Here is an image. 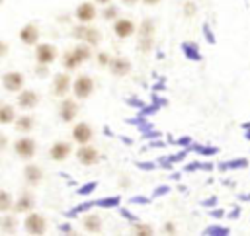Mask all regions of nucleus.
<instances>
[{"instance_id": "obj_19", "label": "nucleus", "mask_w": 250, "mask_h": 236, "mask_svg": "<svg viewBox=\"0 0 250 236\" xmlns=\"http://www.w3.org/2000/svg\"><path fill=\"white\" fill-rule=\"evenodd\" d=\"M33 205H35L33 197H31L29 193H21V197H20V199L16 201L14 209H16V213H31Z\"/></svg>"}, {"instance_id": "obj_5", "label": "nucleus", "mask_w": 250, "mask_h": 236, "mask_svg": "<svg viewBox=\"0 0 250 236\" xmlns=\"http://www.w3.org/2000/svg\"><path fill=\"white\" fill-rule=\"evenodd\" d=\"M55 59H57V49L53 47V45H49V43H41V45H37V49H35V60H37V64H51V62H55Z\"/></svg>"}, {"instance_id": "obj_23", "label": "nucleus", "mask_w": 250, "mask_h": 236, "mask_svg": "<svg viewBox=\"0 0 250 236\" xmlns=\"http://www.w3.org/2000/svg\"><path fill=\"white\" fill-rule=\"evenodd\" d=\"M62 66H64L66 70H74V68H78V66H80V62H78V59L74 57L72 49H70V51H66V53L62 55Z\"/></svg>"}, {"instance_id": "obj_28", "label": "nucleus", "mask_w": 250, "mask_h": 236, "mask_svg": "<svg viewBox=\"0 0 250 236\" xmlns=\"http://www.w3.org/2000/svg\"><path fill=\"white\" fill-rule=\"evenodd\" d=\"M248 162L246 160H232V162H225V164H221V170H232V168H244Z\"/></svg>"}, {"instance_id": "obj_34", "label": "nucleus", "mask_w": 250, "mask_h": 236, "mask_svg": "<svg viewBox=\"0 0 250 236\" xmlns=\"http://www.w3.org/2000/svg\"><path fill=\"white\" fill-rule=\"evenodd\" d=\"M207 234H229V228H219V226H211L207 230Z\"/></svg>"}, {"instance_id": "obj_40", "label": "nucleus", "mask_w": 250, "mask_h": 236, "mask_svg": "<svg viewBox=\"0 0 250 236\" xmlns=\"http://www.w3.org/2000/svg\"><path fill=\"white\" fill-rule=\"evenodd\" d=\"M121 2H123L125 6H133V4H137L139 0H121Z\"/></svg>"}, {"instance_id": "obj_7", "label": "nucleus", "mask_w": 250, "mask_h": 236, "mask_svg": "<svg viewBox=\"0 0 250 236\" xmlns=\"http://www.w3.org/2000/svg\"><path fill=\"white\" fill-rule=\"evenodd\" d=\"M2 86L6 92H20L23 88V74L21 72H6L2 76Z\"/></svg>"}, {"instance_id": "obj_43", "label": "nucleus", "mask_w": 250, "mask_h": 236, "mask_svg": "<svg viewBox=\"0 0 250 236\" xmlns=\"http://www.w3.org/2000/svg\"><path fill=\"white\" fill-rule=\"evenodd\" d=\"M61 232H70V226H61Z\"/></svg>"}, {"instance_id": "obj_29", "label": "nucleus", "mask_w": 250, "mask_h": 236, "mask_svg": "<svg viewBox=\"0 0 250 236\" xmlns=\"http://www.w3.org/2000/svg\"><path fill=\"white\" fill-rule=\"evenodd\" d=\"M133 232L135 234H143V236H150L152 234V226H148V224H137Z\"/></svg>"}, {"instance_id": "obj_24", "label": "nucleus", "mask_w": 250, "mask_h": 236, "mask_svg": "<svg viewBox=\"0 0 250 236\" xmlns=\"http://www.w3.org/2000/svg\"><path fill=\"white\" fill-rule=\"evenodd\" d=\"M154 35V21L152 20H145L141 23V29H139V37H152Z\"/></svg>"}, {"instance_id": "obj_6", "label": "nucleus", "mask_w": 250, "mask_h": 236, "mask_svg": "<svg viewBox=\"0 0 250 236\" xmlns=\"http://www.w3.org/2000/svg\"><path fill=\"white\" fill-rule=\"evenodd\" d=\"M76 158H78V162L84 164V166H94V164L100 162V152H98L94 146L82 144V146L78 148V152H76Z\"/></svg>"}, {"instance_id": "obj_37", "label": "nucleus", "mask_w": 250, "mask_h": 236, "mask_svg": "<svg viewBox=\"0 0 250 236\" xmlns=\"http://www.w3.org/2000/svg\"><path fill=\"white\" fill-rule=\"evenodd\" d=\"M203 33L207 35V39H209V43H213L215 39H213V35H211V31H209V25H203Z\"/></svg>"}, {"instance_id": "obj_27", "label": "nucleus", "mask_w": 250, "mask_h": 236, "mask_svg": "<svg viewBox=\"0 0 250 236\" xmlns=\"http://www.w3.org/2000/svg\"><path fill=\"white\" fill-rule=\"evenodd\" d=\"M182 49H184V53H186L188 57H191V60H199V53H197V49H195L191 43H184Z\"/></svg>"}, {"instance_id": "obj_14", "label": "nucleus", "mask_w": 250, "mask_h": 236, "mask_svg": "<svg viewBox=\"0 0 250 236\" xmlns=\"http://www.w3.org/2000/svg\"><path fill=\"white\" fill-rule=\"evenodd\" d=\"M37 103H39L37 92H33V90H21V92H20V96H18V105H20L21 109H33Z\"/></svg>"}, {"instance_id": "obj_16", "label": "nucleus", "mask_w": 250, "mask_h": 236, "mask_svg": "<svg viewBox=\"0 0 250 236\" xmlns=\"http://www.w3.org/2000/svg\"><path fill=\"white\" fill-rule=\"evenodd\" d=\"M109 70L115 76H125V74L131 72V62L127 59H123V57H113L111 62H109Z\"/></svg>"}, {"instance_id": "obj_3", "label": "nucleus", "mask_w": 250, "mask_h": 236, "mask_svg": "<svg viewBox=\"0 0 250 236\" xmlns=\"http://www.w3.org/2000/svg\"><path fill=\"white\" fill-rule=\"evenodd\" d=\"M23 226H25V232H27V234L39 236V234H45L47 220H45V216L39 215V213H29V215L25 216V220H23Z\"/></svg>"}, {"instance_id": "obj_31", "label": "nucleus", "mask_w": 250, "mask_h": 236, "mask_svg": "<svg viewBox=\"0 0 250 236\" xmlns=\"http://www.w3.org/2000/svg\"><path fill=\"white\" fill-rule=\"evenodd\" d=\"M111 59H113V57H109L107 53H98V64H100V66H109Z\"/></svg>"}, {"instance_id": "obj_11", "label": "nucleus", "mask_w": 250, "mask_h": 236, "mask_svg": "<svg viewBox=\"0 0 250 236\" xmlns=\"http://www.w3.org/2000/svg\"><path fill=\"white\" fill-rule=\"evenodd\" d=\"M70 152H72V146H70L68 142H62V140L55 142V144L49 148V156H51V160H55V162L66 160V158L70 156Z\"/></svg>"}, {"instance_id": "obj_30", "label": "nucleus", "mask_w": 250, "mask_h": 236, "mask_svg": "<svg viewBox=\"0 0 250 236\" xmlns=\"http://www.w3.org/2000/svg\"><path fill=\"white\" fill-rule=\"evenodd\" d=\"M96 205H100V207H115V205H119V197H105L104 201H98Z\"/></svg>"}, {"instance_id": "obj_12", "label": "nucleus", "mask_w": 250, "mask_h": 236, "mask_svg": "<svg viewBox=\"0 0 250 236\" xmlns=\"http://www.w3.org/2000/svg\"><path fill=\"white\" fill-rule=\"evenodd\" d=\"M68 90H72L70 88V76L64 74V72L62 74H57L55 80H53V96L62 98V96L68 94Z\"/></svg>"}, {"instance_id": "obj_2", "label": "nucleus", "mask_w": 250, "mask_h": 236, "mask_svg": "<svg viewBox=\"0 0 250 236\" xmlns=\"http://www.w3.org/2000/svg\"><path fill=\"white\" fill-rule=\"evenodd\" d=\"M72 92L78 99H88L94 92V80L88 74H80L76 76V80L72 82Z\"/></svg>"}, {"instance_id": "obj_9", "label": "nucleus", "mask_w": 250, "mask_h": 236, "mask_svg": "<svg viewBox=\"0 0 250 236\" xmlns=\"http://www.w3.org/2000/svg\"><path fill=\"white\" fill-rule=\"evenodd\" d=\"M94 137V131L88 123H78L72 127V138L78 142V144H88Z\"/></svg>"}, {"instance_id": "obj_13", "label": "nucleus", "mask_w": 250, "mask_h": 236, "mask_svg": "<svg viewBox=\"0 0 250 236\" xmlns=\"http://www.w3.org/2000/svg\"><path fill=\"white\" fill-rule=\"evenodd\" d=\"M20 41H21L23 45H35V43L39 41V29H37V25H35V23L23 25L21 31H20Z\"/></svg>"}, {"instance_id": "obj_17", "label": "nucleus", "mask_w": 250, "mask_h": 236, "mask_svg": "<svg viewBox=\"0 0 250 236\" xmlns=\"http://www.w3.org/2000/svg\"><path fill=\"white\" fill-rule=\"evenodd\" d=\"M23 177H25V181H27L29 185H37V183H41V179H43V170H41L39 166H35V164H27V166L23 168Z\"/></svg>"}, {"instance_id": "obj_33", "label": "nucleus", "mask_w": 250, "mask_h": 236, "mask_svg": "<svg viewBox=\"0 0 250 236\" xmlns=\"http://www.w3.org/2000/svg\"><path fill=\"white\" fill-rule=\"evenodd\" d=\"M94 189H96V181H90L88 185L80 187V189H78V193H80V195H88V193H90V191H94Z\"/></svg>"}, {"instance_id": "obj_25", "label": "nucleus", "mask_w": 250, "mask_h": 236, "mask_svg": "<svg viewBox=\"0 0 250 236\" xmlns=\"http://www.w3.org/2000/svg\"><path fill=\"white\" fill-rule=\"evenodd\" d=\"M10 205H12V197H10V193L6 189H2L0 191V211L6 213L10 209Z\"/></svg>"}, {"instance_id": "obj_42", "label": "nucleus", "mask_w": 250, "mask_h": 236, "mask_svg": "<svg viewBox=\"0 0 250 236\" xmlns=\"http://www.w3.org/2000/svg\"><path fill=\"white\" fill-rule=\"evenodd\" d=\"M6 51H8V45H6V43H2V55H6Z\"/></svg>"}, {"instance_id": "obj_22", "label": "nucleus", "mask_w": 250, "mask_h": 236, "mask_svg": "<svg viewBox=\"0 0 250 236\" xmlns=\"http://www.w3.org/2000/svg\"><path fill=\"white\" fill-rule=\"evenodd\" d=\"M12 121H16V113H14V107L12 105H2L0 109V123L2 125H10Z\"/></svg>"}, {"instance_id": "obj_18", "label": "nucleus", "mask_w": 250, "mask_h": 236, "mask_svg": "<svg viewBox=\"0 0 250 236\" xmlns=\"http://www.w3.org/2000/svg\"><path fill=\"white\" fill-rule=\"evenodd\" d=\"M82 226L90 234H100L102 232V218L98 215H86L82 220Z\"/></svg>"}, {"instance_id": "obj_10", "label": "nucleus", "mask_w": 250, "mask_h": 236, "mask_svg": "<svg viewBox=\"0 0 250 236\" xmlns=\"http://www.w3.org/2000/svg\"><path fill=\"white\" fill-rule=\"evenodd\" d=\"M76 113H78V105H76L74 99H62V101H61V105H59V115H61L62 123L74 121Z\"/></svg>"}, {"instance_id": "obj_21", "label": "nucleus", "mask_w": 250, "mask_h": 236, "mask_svg": "<svg viewBox=\"0 0 250 236\" xmlns=\"http://www.w3.org/2000/svg\"><path fill=\"white\" fill-rule=\"evenodd\" d=\"M33 129V117L31 115H21L16 119V131L20 133H29Z\"/></svg>"}, {"instance_id": "obj_36", "label": "nucleus", "mask_w": 250, "mask_h": 236, "mask_svg": "<svg viewBox=\"0 0 250 236\" xmlns=\"http://www.w3.org/2000/svg\"><path fill=\"white\" fill-rule=\"evenodd\" d=\"M164 232H166V234H174V232H176V226L170 224V222H166V224H164Z\"/></svg>"}, {"instance_id": "obj_4", "label": "nucleus", "mask_w": 250, "mask_h": 236, "mask_svg": "<svg viewBox=\"0 0 250 236\" xmlns=\"http://www.w3.org/2000/svg\"><path fill=\"white\" fill-rule=\"evenodd\" d=\"M14 150H16V154H18L20 158L29 160V158H33V156H35L37 144H35V140H33V138H29V137H21V138H18V140L14 142Z\"/></svg>"}, {"instance_id": "obj_26", "label": "nucleus", "mask_w": 250, "mask_h": 236, "mask_svg": "<svg viewBox=\"0 0 250 236\" xmlns=\"http://www.w3.org/2000/svg\"><path fill=\"white\" fill-rule=\"evenodd\" d=\"M14 228H16V216L6 215V216L2 218V230H4V232H12Z\"/></svg>"}, {"instance_id": "obj_44", "label": "nucleus", "mask_w": 250, "mask_h": 236, "mask_svg": "<svg viewBox=\"0 0 250 236\" xmlns=\"http://www.w3.org/2000/svg\"><path fill=\"white\" fill-rule=\"evenodd\" d=\"M96 2H98V4H107L109 0H96Z\"/></svg>"}, {"instance_id": "obj_35", "label": "nucleus", "mask_w": 250, "mask_h": 236, "mask_svg": "<svg viewBox=\"0 0 250 236\" xmlns=\"http://www.w3.org/2000/svg\"><path fill=\"white\" fill-rule=\"evenodd\" d=\"M184 10H186V14H189V16H193V14H195V12H193V10H195V6H193L191 2H189V4H184Z\"/></svg>"}, {"instance_id": "obj_39", "label": "nucleus", "mask_w": 250, "mask_h": 236, "mask_svg": "<svg viewBox=\"0 0 250 236\" xmlns=\"http://www.w3.org/2000/svg\"><path fill=\"white\" fill-rule=\"evenodd\" d=\"M121 215H123V216H127V218H131V220H133V215H131V213H129V211H125V209H121Z\"/></svg>"}, {"instance_id": "obj_1", "label": "nucleus", "mask_w": 250, "mask_h": 236, "mask_svg": "<svg viewBox=\"0 0 250 236\" xmlns=\"http://www.w3.org/2000/svg\"><path fill=\"white\" fill-rule=\"evenodd\" d=\"M72 37L82 41V43H88V45H98L102 41V33L96 27H90V25L72 27Z\"/></svg>"}, {"instance_id": "obj_15", "label": "nucleus", "mask_w": 250, "mask_h": 236, "mask_svg": "<svg viewBox=\"0 0 250 236\" xmlns=\"http://www.w3.org/2000/svg\"><path fill=\"white\" fill-rule=\"evenodd\" d=\"M96 6L94 4H90V2H84V4H80L78 8H76V20L78 21H82V23H90L94 18H96Z\"/></svg>"}, {"instance_id": "obj_32", "label": "nucleus", "mask_w": 250, "mask_h": 236, "mask_svg": "<svg viewBox=\"0 0 250 236\" xmlns=\"http://www.w3.org/2000/svg\"><path fill=\"white\" fill-rule=\"evenodd\" d=\"M113 18H117V8H115V6L105 8V10H104V20H113Z\"/></svg>"}, {"instance_id": "obj_20", "label": "nucleus", "mask_w": 250, "mask_h": 236, "mask_svg": "<svg viewBox=\"0 0 250 236\" xmlns=\"http://www.w3.org/2000/svg\"><path fill=\"white\" fill-rule=\"evenodd\" d=\"M92 45H88V43H84V45H76L74 49H72V53H74V57L78 59V62L82 64V62H86L90 57H92V49H90Z\"/></svg>"}, {"instance_id": "obj_8", "label": "nucleus", "mask_w": 250, "mask_h": 236, "mask_svg": "<svg viewBox=\"0 0 250 236\" xmlns=\"http://www.w3.org/2000/svg\"><path fill=\"white\" fill-rule=\"evenodd\" d=\"M135 23L131 21V20H127V18H119V20H115V23H113V33L119 37V39H127V37H131L133 33H135Z\"/></svg>"}, {"instance_id": "obj_38", "label": "nucleus", "mask_w": 250, "mask_h": 236, "mask_svg": "<svg viewBox=\"0 0 250 236\" xmlns=\"http://www.w3.org/2000/svg\"><path fill=\"white\" fill-rule=\"evenodd\" d=\"M160 0H143V4H146V6H156Z\"/></svg>"}, {"instance_id": "obj_41", "label": "nucleus", "mask_w": 250, "mask_h": 236, "mask_svg": "<svg viewBox=\"0 0 250 236\" xmlns=\"http://www.w3.org/2000/svg\"><path fill=\"white\" fill-rule=\"evenodd\" d=\"M213 216H223V211L219 209V211H213Z\"/></svg>"}]
</instances>
